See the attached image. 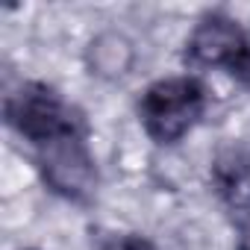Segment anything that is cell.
I'll return each instance as SVG.
<instances>
[{
	"mask_svg": "<svg viewBox=\"0 0 250 250\" xmlns=\"http://www.w3.org/2000/svg\"><path fill=\"white\" fill-rule=\"evenodd\" d=\"M203 109H206V88L194 77L159 80L139 100L145 133L159 145L180 142L200 121Z\"/></svg>",
	"mask_w": 250,
	"mask_h": 250,
	"instance_id": "6da1fadb",
	"label": "cell"
},
{
	"mask_svg": "<svg viewBox=\"0 0 250 250\" xmlns=\"http://www.w3.org/2000/svg\"><path fill=\"white\" fill-rule=\"evenodd\" d=\"M39 171L47 188L59 197L85 200L94 194V186H97L94 156L77 127L39 145Z\"/></svg>",
	"mask_w": 250,
	"mask_h": 250,
	"instance_id": "7a4b0ae2",
	"label": "cell"
},
{
	"mask_svg": "<svg viewBox=\"0 0 250 250\" xmlns=\"http://www.w3.org/2000/svg\"><path fill=\"white\" fill-rule=\"evenodd\" d=\"M6 121L36 147L56 139L59 133L77 127L68 106L62 103V97L44 83H24L15 94H9L6 97Z\"/></svg>",
	"mask_w": 250,
	"mask_h": 250,
	"instance_id": "3957f363",
	"label": "cell"
},
{
	"mask_svg": "<svg viewBox=\"0 0 250 250\" xmlns=\"http://www.w3.org/2000/svg\"><path fill=\"white\" fill-rule=\"evenodd\" d=\"M100 250H156V247L136 232H115L100 244Z\"/></svg>",
	"mask_w": 250,
	"mask_h": 250,
	"instance_id": "52a82bcc",
	"label": "cell"
},
{
	"mask_svg": "<svg viewBox=\"0 0 250 250\" xmlns=\"http://www.w3.org/2000/svg\"><path fill=\"white\" fill-rule=\"evenodd\" d=\"M235 241H238V250H250V209H244L235 224Z\"/></svg>",
	"mask_w": 250,
	"mask_h": 250,
	"instance_id": "ba28073f",
	"label": "cell"
},
{
	"mask_svg": "<svg viewBox=\"0 0 250 250\" xmlns=\"http://www.w3.org/2000/svg\"><path fill=\"white\" fill-rule=\"evenodd\" d=\"M186 56L203 68H227L238 80L250 74V39L227 15H206L188 36Z\"/></svg>",
	"mask_w": 250,
	"mask_h": 250,
	"instance_id": "277c9868",
	"label": "cell"
},
{
	"mask_svg": "<svg viewBox=\"0 0 250 250\" xmlns=\"http://www.w3.org/2000/svg\"><path fill=\"white\" fill-rule=\"evenodd\" d=\"M212 183L229 206L250 209V153L241 147L224 150L212 165Z\"/></svg>",
	"mask_w": 250,
	"mask_h": 250,
	"instance_id": "5b68a950",
	"label": "cell"
},
{
	"mask_svg": "<svg viewBox=\"0 0 250 250\" xmlns=\"http://www.w3.org/2000/svg\"><path fill=\"white\" fill-rule=\"evenodd\" d=\"M133 65V44L121 33H100L88 47V68L103 80L124 77Z\"/></svg>",
	"mask_w": 250,
	"mask_h": 250,
	"instance_id": "8992f818",
	"label": "cell"
}]
</instances>
